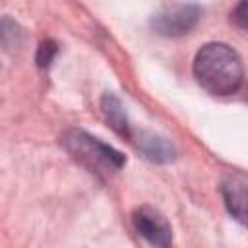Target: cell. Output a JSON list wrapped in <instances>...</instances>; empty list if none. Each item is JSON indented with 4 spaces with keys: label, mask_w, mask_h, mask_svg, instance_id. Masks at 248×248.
<instances>
[{
    "label": "cell",
    "mask_w": 248,
    "mask_h": 248,
    "mask_svg": "<svg viewBox=\"0 0 248 248\" xmlns=\"http://www.w3.org/2000/svg\"><path fill=\"white\" fill-rule=\"evenodd\" d=\"M194 76L211 95H232L244 81V66L238 52L225 43L203 45L194 58Z\"/></svg>",
    "instance_id": "cell-1"
},
{
    "label": "cell",
    "mask_w": 248,
    "mask_h": 248,
    "mask_svg": "<svg viewBox=\"0 0 248 248\" xmlns=\"http://www.w3.org/2000/svg\"><path fill=\"white\" fill-rule=\"evenodd\" d=\"M138 145H140V147L143 149V153H145L149 159H153V161H170V159L174 157L172 147H170L165 140H161V138H157V136L141 138V140H138Z\"/></svg>",
    "instance_id": "cell-7"
},
{
    "label": "cell",
    "mask_w": 248,
    "mask_h": 248,
    "mask_svg": "<svg viewBox=\"0 0 248 248\" xmlns=\"http://www.w3.org/2000/svg\"><path fill=\"white\" fill-rule=\"evenodd\" d=\"M246 188H248V178L242 170H234L227 174L221 182L225 205L229 213L242 225L246 223Z\"/></svg>",
    "instance_id": "cell-5"
},
{
    "label": "cell",
    "mask_w": 248,
    "mask_h": 248,
    "mask_svg": "<svg viewBox=\"0 0 248 248\" xmlns=\"http://www.w3.org/2000/svg\"><path fill=\"white\" fill-rule=\"evenodd\" d=\"M202 12L196 4H172L165 6L151 19L155 33L165 37H178L196 27Z\"/></svg>",
    "instance_id": "cell-3"
},
{
    "label": "cell",
    "mask_w": 248,
    "mask_h": 248,
    "mask_svg": "<svg viewBox=\"0 0 248 248\" xmlns=\"http://www.w3.org/2000/svg\"><path fill=\"white\" fill-rule=\"evenodd\" d=\"M101 107H103V114H105V118L108 120V124H110L120 136L130 138V122H128V118H126V110H124L122 103H120L114 95L108 93V95L103 97Z\"/></svg>",
    "instance_id": "cell-6"
},
{
    "label": "cell",
    "mask_w": 248,
    "mask_h": 248,
    "mask_svg": "<svg viewBox=\"0 0 248 248\" xmlns=\"http://www.w3.org/2000/svg\"><path fill=\"white\" fill-rule=\"evenodd\" d=\"M246 12H248V4L246 2H240L236 6V10L232 12V19L236 21V25L240 29H246Z\"/></svg>",
    "instance_id": "cell-9"
},
{
    "label": "cell",
    "mask_w": 248,
    "mask_h": 248,
    "mask_svg": "<svg viewBox=\"0 0 248 248\" xmlns=\"http://www.w3.org/2000/svg\"><path fill=\"white\" fill-rule=\"evenodd\" d=\"M132 225L140 236H143L153 248H170L172 246V229L167 217L149 207L141 205L132 213Z\"/></svg>",
    "instance_id": "cell-4"
},
{
    "label": "cell",
    "mask_w": 248,
    "mask_h": 248,
    "mask_svg": "<svg viewBox=\"0 0 248 248\" xmlns=\"http://www.w3.org/2000/svg\"><path fill=\"white\" fill-rule=\"evenodd\" d=\"M56 50H58V46H56V43H54L52 39L43 41L41 46H39V50H37V64H39L41 68H48L50 62H52L54 56H56Z\"/></svg>",
    "instance_id": "cell-8"
},
{
    "label": "cell",
    "mask_w": 248,
    "mask_h": 248,
    "mask_svg": "<svg viewBox=\"0 0 248 248\" xmlns=\"http://www.w3.org/2000/svg\"><path fill=\"white\" fill-rule=\"evenodd\" d=\"M60 141L64 149L79 165H83L89 172H95L99 176H110L112 172L122 169V165L126 163L120 151L89 136L83 130H68Z\"/></svg>",
    "instance_id": "cell-2"
}]
</instances>
